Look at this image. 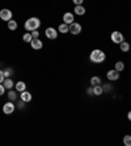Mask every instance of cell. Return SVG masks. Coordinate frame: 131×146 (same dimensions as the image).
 Masks as SVG:
<instances>
[{
	"label": "cell",
	"instance_id": "obj_27",
	"mask_svg": "<svg viewBox=\"0 0 131 146\" xmlns=\"http://www.w3.org/2000/svg\"><path fill=\"white\" fill-rule=\"evenodd\" d=\"M30 34H32V37H33V38H39V32H38V29H36V31H32Z\"/></svg>",
	"mask_w": 131,
	"mask_h": 146
},
{
	"label": "cell",
	"instance_id": "obj_21",
	"mask_svg": "<svg viewBox=\"0 0 131 146\" xmlns=\"http://www.w3.org/2000/svg\"><path fill=\"white\" fill-rule=\"evenodd\" d=\"M102 94H104V92H102V87H101V84L93 86V95L94 96H101Z\"/></svg>",
	"mask_w": 131,
	"mask_h": 146
},
{
	"label": "cell",
	"instance_id": "obj_6",
	"mask_svg": "<svg viewBox=\"0 0 131 146\" xmlns=\"http://www.w3.org/2000/svg\"><path fill=\"white\" fill-rule=\"evenodd\" d=\"M14 109H16V104L13 102H9V100L3 106V112L5 115H12L14 112Z\"/></svg>",
	"mask_w": 131,
	"mask_h": 146
},
{
	"label": "cell",
	"instance_id": "obj_9",
	"mask_svg": "<svg viewBox=\"0 0 131 146\" xmlns=\"http://www.w3.org/2000/svg\"><path fill=\"white\" fill-rule=\"evenodd\" d=\"M62 20H63L64 24L70 25L71 23H74L75 21V15L74 12H64L63 13V17H62Z\"/></svg>",
	"mask_w": 131,
	"mask_h": 146
},
{
	"label": "cell",
	"instance_id": "obj_23",
	"mask_svg": "<svg viewBox=\"0 0 131 146\" xmlns=\"http://www.w3.org/2000/svg\"><path fill=\"white\" fill-rule=\"evenodd\" d=\"M3 72H4V76H5V78H11V76H12V75H13V68L12 67H7V68H4L3 70Z\"/></svg>",
	"mask_w": 131,
	"mask_h": 146
},
{
	"label": "cell",
	"instance_id": "obj_8",
	"mask_svg": "<svg viewBox=\"0 0 131 146\" xmlns=\"http://www.w3.org/2000/svg\"><path fill=\"white\" fill-rule=\"evenodd\" d=\"M119 72L117 71V70H114V68H111V70H109L108 72H106V78H108V80L110 82H115L119 79Z\"/></svg>",
	"mask_w": 131,
	"mask_h": 146
},
{
	"label": "cell",
	"instance_id": "obj_10",
	"mask_svg": "<svg viewBox=\"0 0 131 146\" xmlns=\"http://www.w3.org/2000/svg\"><path fill=\"white\" fill-rule=\"evenodd\" d=\"M30 46L34 50H41V49L43 48V42L41 41V38H33L30 41Z\"/></svg>",
	"mask_w": 131,
	"mask_h": 146
},
{
	"label": "cell",
	"instance_id": "obj_30",
	"mask_svg": "<svg viewBox=\"0 0 131 146\" xmlns=\"http://www.w3.org/2000/svg\"><path fill=\"white\" fill-rule=\"evenodd\" d=\"M72 3H74L75 5H83L84 0H72Z\"/></svg>",
	"mask_w": 131,
	"mask_h": 146
},
{
	"label": "cell",
	"instance_id": "obj_1",
	"mask_svg": "<svg viewBox=\"0 0 131 146\" xmlns=\"http://www.w3.org/2000/svg\"><path fill=\"white\" fill-rule=\"evenodd\" d=\"M89 59H91L92 63H96V65H100V63H104L106 61V54H105L104 50L101 49H93L89 54Z\"/></svg>",
	"mask_w": 131,
	"mask_h": 146
},
{
	"label": "cell",
	"instance_id": "obj_32",
	"mask_svg": "<svg viewBox=\"0 0 131 146\" xmlns=\"http://www.w3.org/2000/svg\"><path fill=\"white\" fill-rule=\"evenodd\" d=\"M127 119H128V120H131V112H128V113H127Z\"/></svg>",
	"mask_w": 131,
	"mask_h": 146
},
{
	"label": "cell",
	"instance_id": "obj_15",
	"mask_svg": "<svg viewBox=\"0 0 131 146\" xmlns=\"http://www.w3.org/2000/svg\"><path fill=\"white\" fill-rule=\"evenodd\" d=\"M3 86L5 87V90H12L14 87V82L12 78H5L3 80Z\"/></svg>",
	"mask_w": 131,
	"mask_h": 146
},
{
	"label": "cell",
	"instance_id": "obj_28",
	"mask_svg": "<svg viewBox=\"0 0 131 146\" xmlns=\"http://www.w3.org/2000/svg\"><path fill=\"white\" fill-rule=\"evenodd\" d=\"M5 91H7V90H5V87L3 86V83H0V96H3L4 94H5Z\"/></svg>",
	"mask_w": 131,
	"mask_h": 146
},
{
	"label": "cell",
	"instance_id": "obj_25",
	"mask_svg": "<svg viewBox=\"0 0 131 146\" xmlns=\"http://www.w3.org/2000/svg\"><path fill=\"white\" fill-rule=\"evenodd\" d=\"M123 145L124 146H130L131 145V136H124L123 137Z\"/></svg>",
	"mask_w": 131,
	"mask_h": 146
},
{
	"label": "cell",
	"instance_id": "obj_3",
	"mask_svg": "<svg viewBox=\"0 0 131 146\" xmlns=\"http://www.w3.org/2000/svg\"><path fill=\"white\" fill-rule=\"evenodd\" d=\"M81 32H83V27H81L80 23L74 21V23H71V24L68 25V33L74 34V36H77V34H80Z\"/></svg>",
	"mask_w": 131,
	"mask_h": 146
},
{
	"label": "cell",
	"instance_id": "obj_2",
	"mask_svg": "<svg viewBox=\"0 0 131 146\" xmlns=\"http://www.w3.org/2000/svg\"><path fill=\"white\" fill-rule=\"evenodd\" d=\"M39 27H41V20L36 16L29 17V19L25 21V24H24V28H25L26 32H32V31H36V29H39Z\"/></svg>",
	"mask_w": 131,
	"mask_h": 146
},
{
	"label": "cell",
	"instance_id": "obj_11",
	"mask_svg": "<svg viewBox=\"0 0 131 146\" xmlns=\"http://www.w3.org/2000/svg\"><path fill=\"white\" fill-rule=\"evenodd\" d=\"M21 95H20V99L22 100V102H25V103H30L32 102V99H33V96H32V94L29 91H22V92H20Z\"/></svg>",
	"mask_w": 131,
	"mask_h": 146
},
{
	"label": "cell",
	"instance_id": "obj_5",
	"mask_svg": "<svg viewBox=\"0 0 131 146\" xmlns=\"http://www.w3.org/2000/svg\"><path fill=\"white\" fill-rule=\"evenodd\" d=\"M110 40H111V42H113V44L119 45L122 41H124V37H123V34H122L121 32L114 31L113 33H111V36H110Z\"/></svg>",
	"mask_w": 131,
	"mask_h": 146
},
{
	"label": "cell",
	"instance_id": "obj_4",
	"mask_svg": "<svg viewBox=\"0 0 131 146\" xmlns=\"http://www.w3.org/2000/svg\"><path fill=\"white\" fill-rule=\"evenodd\" d=\"M45 36H46L47 40H51V41H54L58 38V36H59V33H58V31L55 29V28L53 27H49L45 29Z\"/></svg>",
	"mask_w": 131,
	"mask_h": 146
},
{
	"label": "cell",
	"instance_id": "obj_29",
	"mask_svg": "<svg viewBox=\"0 0 131 146\" xmlns=\"http://www.w3.org/2000/svg\"><path fill=\"white\" fill-rule=\"evenodd\" d=\"M87 95L88 96H92V95H93V87H92V86L87 88Z\"/></svg>",
	"mask_w": 131,
	"mask_h": 146
},
{
	"label": "cell",
	"instance_id": "obj_7",
	"mask_svg": "<svg viewBox=\"0 0 131 146\" xmlns=\"http://www.w3.org/2000/svg\"><path fill=\"white\" fill-rule=\"evenodd\" d=\"M12 17H13V13H12V11L8 9V8H4V9L0 11V20L9 21V20H12Z\"/></svg>",
	"mask_w": 131,
	"mask_h": 146
},
{
	"label": "cell",
	"instance_id": "obj_19",
	"mask_svg": "<svg viewBox=\"0 0 131 146\" xmlns=\"http://www.w3.org/2000/svg\"><path fill=\"white\" fill-rule=\"evenodd\" d=\"M119 49H121V51H123V53H127V51L130 50V44L126 42V41H122L121 44H119Z\"/></svg>",
	"mask_w": 131,
	"mask_h": 146
},
{
	"label": "cell",
	"instance_id": "obj_31",
	"mask_svg": "<svg viewBox=\"0 0 131 146\" xmlns=\"http://www.w3.org/2000/svg\"><path fill=\"white\" fill-rule=\"evenodd\" d=\"M4 79H5V76H4V72H3V70H0V83H3Z\"/></svg>",
	"mask_w": 131,
	"mask_h": 146
},
{
	"label": "cell",
	"instance_id": "obj_20",
	"mask_svg": "<svg viewBox=\"0 0 131 146\" xmlns=\"http://www.w3.org/2000/svg\"><path fill=\"white\" fill-rule=\"evenodd\" d=\"M89 83H91V86H92V87H93V86L101 84V83H102V80H101V78H100V76H97V75H96V76H92V78H91V80H89Z\"/></svg>",
	"mask_w": 131,
	"mask_h": 146
},
{
	"label": "cell",
	"instance_id": "obj_17",
	"mask_svg": "<svg viewBox=\"0 0 131 146\" xmlns=\"http://www.w3.org/2000/svg\"><path fill=\"white\" fill-rule=\"evenodd\" d=\"M57 31H58V33H61V34H67L68 33V25L62 23V24H59Z\"/></svg>",
	"mask_w": 131,
	"mask_h": 146
},
{
	"label": "cell",
	"instance_id": "obj_16",
	"mask_svg": "<svg viewBox=\"0 0 131 146\" xmlns=\"http://www.w3.org/2000/svg\"><path fill=\"white\" fill-rule=\"evenodd\" d=\"M101 87H102L104 94H110L113 91V84H110V83H101Z\"/></svg>",
	"mask_w": 131,
	"mask_h": 146
},
{
	"label": "cell",
	"instance_id": "obj_14",
	"mask_svg": "<svg viewBox=\"0 0 131 146\" xmlns=\"http://www.w3.org/2000/svg\"><path fill=\"white\" fill-rule=\"evenodd\" d=\"M14 88H16V91L17 92H22V91H25L26 90V83L24 80H18V82H16L14 83Z\"/></svg>",
	"mask_w": 131,
	"mask_h": 146
},
{
	"label": "cell",
	"instance_id": "obj_26",
	"mask_svg": "<svg viewBox=\"0 0 131 146\" xmlns=\"http://www.w3.org/2000/svg\"><path fill=\"white\" fill-rule=\"evenodd\" d=\"M25 104H26V103H25V102H22V100H21V99H20V100L17 102L16 107H17V108H18V109H25Z\"/></svg>",
	"mask_w": 131,
	"mask_h": 146
},
{
	"label": "cell",
	"instance_id": "obj_22",
	"mask_svg": "<svg viewBox=\"0 0 131 146\" xmlns=\"http://www.w3.org/2000/svg\"><path fill=\"white\" fill-rule=\"evenodd\" d=\"M114 70H117L118 72H122L124 70V63L122 61H118L115 62V65H114Z\"/></svg>",
	"mask_w": 131,
	"mask_h": 146
},
{
	"label": "cell",
	"instance_id": "obj_18",
	"mask_svg": "<svg viewBox=\"0 0 131 146\" xmlns=\"http://www.w3.org/2000/svg\"><path fill=\"white\" fill-rule=\"evenodd\" d=\"M7 24H8V29H9V31H12V32H14L17 28H18L17 21L13 20V19H12V20H9V21H7Z\"/></svg>",
	"mask_w": 131,
	"mask_h": 146
},
{
	"label": "cell",
	"instance_id": "obj_24",
	"mask_svg": "<svg viewBox=\"0 0 131 146\" xmlns=\"http://www.w3.org/2000/svg\"><path fill=\"white\" fill-rule=\"evenodd\" d=\"M32 40H33V37H32L30 32H26V33L22 36V41H24V42H26V44H30Z\"/></svg>",
	"mask_w": 131,
	"mask_h": 146
},
{
	"label": "cell",
	"instance_id": "obj_12",
	"mask_svg": "<svg viewBox=\"0 0 131 146\" xmlns=\"http://www.w3.org/2000/svg\"><path fill=\"white\" fill-rule=\"evenodd\" d=\"M8 100L9 102H17L18 100V92L16 90H8Z\"/></svg>",
	"mask_w": 131,
	"mask_h": 146
},
{
	"label": "cell",
	"instance_id": "obj_13",
	"mask_svg": "<svg viewBox=\"0 0 131 146\" xmlns=\"http://www.w3.org/2000/svg\"><path fill=\"white\" fill-rule=\"evenodd\" d=\"M87 9H85L84 5H75L74 8V15H77V16H84Z\"/></svg>",
	"mask_w": 131,
	"mask_h": 146
}]
</instances>
